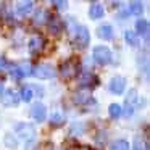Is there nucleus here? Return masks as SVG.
<instances>
[{
	"label": "nucleus",
	"mask_w": 150,
	"mask_h": 150,
	"mask_svg": "<svg viewBox=\"0 0 150 150\" xmlns=\"http://www.w3.org/2000/svg\"><path fill=\"white\" fill-rule=\"evenodd\" d=\"M79 73V63L76 60H68L60 66V76L63 79H73Z\"/></svg>",
	"instance_id": "1"
},
{
	"label": "nucleus",
	"mask_w": 150,
	"mask_h": 150,
	"mask_svg": "<svg viewBox=\"0 0 150 150\" xmlns=\"http://www.w3.org/2000/svg\"><path fill=\"white\" fill-rule=\"evenodd\" d=\"M16 134L24 139L26 142H31V140L36 139V129H34L33 124H28V123H20L16 126Z\"/></svg>",
	"instance_id": "2"
},
{
	"label": "nucleus",
	"mask_w": 150,
	"mask_h": 150,
	"mask_svg": "<svg viewBox=\"0 0 150 150\" xmlns=\"http://www.w3.org/2000/svg\"><path fill=\"white\" fill-rule=\"evenodd\" d=\"M94 60L98 63V65H108L111 62V52L108 47L98 45L94 49Z\"/></svg>",
	"instance_id": "3"
},
{
	"label": "nucleus",
	"mask_w": 150,
	"mask_h": 150,
	"mask_svg": "<svg viewBox=\"0 0 150 150\" xmlns=\"http://www.w3.org/2000/svg\"><path fill=\"white\" fill-rule=\"evenodd\" d=\"M89 40H91V36H89L87 28L79 26L78 31H76V36H74V44L79 47V49H84V47H87Z\"/></svg>",
	"instance_id": "4"
},
{
	"label": "nucleus",
	"mask_w": 150,
	"mask_h": 150,
	"mask_svg": "<svg viewBox=\"0 0 150 150\" xmlns=\"http://www.w3.org/2000/svg\"><path fill=\"white\" fill-rule=\"evenodd\" d=\"M31 74H34L39 79H52L53 76H55V69L50 65H39Z\"/></svg>",
	"instance_id": "5"
},
{
	"label": "nucleus",
	"mask_w": 150,
	"mask_h": 150,
	"mask_svg": "<svg viewBox=\"0 0 150 150\" xmlns=\"http://www.w3.org/2000/svg\"><path fill=\"white\" fill-rule=\"evenodd\" d=\"M108 87H110L111 94H116V95L123 94L124 87H126V79L121 78V76H115V78H111L110 86H108Z\"/></svg>",
	"instance_id": "6"
},
{
	"label": "nucleus",
	"mask_w": 150,
	"mask_h": 150,
	"mask_svg": "<svg viewBox=\"0 0 150 150\" xmlns=\"http://www.w3.org/2000/svg\"><path fill=\"white\" fill-rule=\"evenodd\" d=\"M0 100H2V103H4L5 107H16L18 102H20V97H18V94L13 91H5V92H2Z\"/></svg>",
	"instance_id": "7"
},
{
	"label": "nucleus",
	"mask_w": 150,
	"mask_h": 150,
	"mask_svg": "<svg viewBox=\"0 0 150 150\" xmlns=\"http://www.w3.org/2000/svg\"><path fill=\"white\" fill-rule=\"evenodd\" d=\"M31 115H33V118L37 121V123H42V121H45V116H47V110H45V105L44 103H34L33 108H31Z\"/></svg>",
	"instance_id": "8"
},
{
	"label": "nucleus",
	"mask_w": 150,
	"mask_h": 150,
	"mask_svg": "<svg viewBox=\"0 0 150 150\" xmlns=\"http://www.w3.org/2000/svg\"><path fill=\"white\" fill-rule=\"evenodd\" d=\"M31 73H33V68H31V65H28V63H21V65L11 68V76H15V78H18V79L24 78V76H29Z\"/></svg>",
	"instance_id": "9"
},
{
	"label": "nucleus",
	"mask_w": 150,
	"mask_h": 150,
	"mask_svg": "<svg viewBox=\"0 0 150 150\" xmlns=\"http://www.w3.org/2000/svg\"><path fill=\"white\" fill-rule=\"evenodd\" d=\"M44 39L40 36H34L33 39L29 40V52L33 53V55H37V53H40L42 52V49H44Z\"/></svg>",
	"instance_id": "10"
},
{
	"label": "nucleus",
	"mask_w": 150,
	"mask_h": 150,
	"mask_svg": "<svg viewBox=\"0 0 150 150\" xmlns=\"http://www.w3.org/2000/svg\"><path fill=\"white\" fill-rule=\"evenodd\" d=\"M31 10H33V0H18V4H16L18 15L26 16L28 13H31Z\"/></svg>",
	"instance_id": "11"
},
{
	"label": "nucleus",
	"mask_w": 150,
	"mask_h": 150,
	"mask_svg": "<svg viewBox=\"0 0 150 150\" xmlns=\"http://www.w3.org/2000/svg\"><path fill=\"white\" fill-rule=\"evenodd\" d=\"M105 13V8L102 4H94L91 7V10H89V16L92 18V20H98V18H102Z\"/></svg>",
	"instance_id": "12"
},
{
	"label": "nucleus",
	"mask_w": 150,
	"mask_h": 150,
	"mask_svg": "<svg viewBox=\"0 0 150 150\" xmlns=\"http://www.w3.org/2000/svg\"><path fill=\"white\" fill-rule=\"evenodd\" d=\"M49 28H50V33H53V34H60V31L63 29V23L60 21V18H57V16H50V18H49Z\"/></svg>",
	"instance_id": "13"
},
{
	"label": "nucleus",
	"mask_w": 150,
	"mask_h": 150,
	"mask_svg": "<svg viewBox=\"0 0 150 150\" xmlns=\"http://www.w3.org/2000/svg\"><path fill=\"white\" fill-rule=\"evenodd\" d=\"M97 34L100 39H105V40H110L111 37H113V29H111L110 24H103V26H100L97 29Z\"/></svg>",
	"instance_id": "14"
},
{
	"label": "nucleus",
	"mask_w": 150,
	"mask_h": 150,
	"mask_svg": "<svg viewBox=\"0 0 150 150\" xmlns=\"http://www.w3.org/2000/svg\"><path fill=\"white\" fill-rule=\"evenodd\" d=\"M142 11H144L142 0H131V2H129V13L139 16V15H142Z\"/></svg>",
	"instance_id": "15"
},
{
	"label": "nucleus",
	"mask_w": 150,
	"mask_h": 150,
	"mask_svg": "<svg viewBox=\"0 0 150 150\" xmlns=\"http://www.w3.org/2000/svg\"><path fill=\"white\" fill-rule=\"evenodd\" d=\"M97 84V78L91 73H86L84 76L81 78V86H86V87H94Z\"/></svg>",
	"instance_id": "16"
},
{
	"label": "nucleus",
	"mask_w": 150,
	"mask_h": 150,
	"mask_svg": "<svg viewBox=\"0 0 150 150\" xmlns=\"http://www.w3.org/2000/svg\"><path fill=\"white\" fill-rule=\"evenodd\" d=\"M50 124H53V126H62V124H65V115L62 111H53L52 116H50Z\"/></svg>",
	"instance_id": "17"
},
{
	"label": "nucleus",
	"mask_w": 150,
	"mask_h": 150,
	"mask_svg": "<svg viewBox=\"0 0 150 150\" xmlns=\"http://www.w3.org/2000/svg\"><path fill=\"white\" fill-rule=\"evenodd\" d=\"M136 29L139 34H142V36H149V21L147 20H139L136 23Z\"/></svg>",
	"instance_id": "18"
},
{
	"label": "nucleus",
	"mask_w": 150,
	"mask_h": 150,
	"mask_svg": "<svg viewBox=\"0 0 150 150\" xmlns=\"http://www.w3.org/2000/svg\"><path fill=\"white\" fill-rule=\"evenodd\" d=\"M108 113H110V116L113 118V120H116V118H120L121 115H123V108L118 103H111L110 107H108Z\"/></svg>",
	"instance_id": "19"
},
{
	"label": "nucleus",
	"mask_w": 150,
	"mask_h": 150,
	"mask_svg": "<svg viewBox=\"0 0 150 150\" xmlns=\"http://www.w3.org/2000/svg\"><path fill=\"white\" fill-rule=\"evenodd\" d=\"M110 150H129V144L123 139H118L110 144Z\"/></svg>",
	"instance_id": "20"
},
{
	"label": "nucleus",
	"mask_w": 150,
	"mask_h": 150,
	"mask_svg": "<svg viewBox=\"0 0 150 150\" xmlns=\"http://www.w3.org/2000/svg\"><path fill=\"white\" fill-rule=\"evenodd\" d=\"M124 39H126V42L129 44V45H132V47L139 45V39H137V36L132 33V31H126V33H124Z\"/></svg>",
	"instance_id": "21"
},
{
	"label": "nucleus",
	"mask_w": 150,
	"mask_h": 150,
	"mask_svg": "<svg viewBox=\"0 0 150 150\" xmlns=\"http://www.w3.org/2000/svg\"><path fill=\"white\" fill-rule=\"evenodd\" d=\"M132 149H134V150H149V142H147L145 139H140V137H137V139L134 140Z\"/></svg>",
	"instance_id": "22"
},
{
	"label": "nucleus",
	"mask_w": 150,
	"mask_h": 150,
	"mask_svg": "<svg viewBox=\"0 0 150 150\" xmlns=\"http://www.w3.org/2000/svg\"><path fill=\"white\" fill-rule=\"evenodd\" d=\"M31 98H33V89H31V87H23V91H21V95H20V100L29 102Z\"/></svg>",
	"instance_id": "23"
},
{
	"label": "nucleus",
	"mask_w": 150,
	"mask_h": 150,
	"mask_svg": "<svg viewBox=\"0 0 150 150\" xmlns=\"http://www.w3.org/2000/svg\"><path fill=\"white\" fill-rule=\"evenodd\" d=\"M89 98H91V94H87V92H79V94H76L74 102L76 103H86Z\"/></svg>",
	"instance_id": "24"
},
{
	"label": "nucleus",
	"mask_w": 150,
	"mask_h": 150,
	"mask_svg": "<svg viewBox=\"0 0 150 150\" xmlns=\"http://www.w3.org/2000/svg\"><path fill=\"white\" fill-rule=\"evenodd\" d=\"M52 2L55 4V7L58 10H66L68 8V0H52Z\"/></svg>",
	"instance_id": "25"
},
{
	"label": "nucleus",
	"mask_w": 150,
	"mask_h": 150,
	"mask_svg": "<svg viewBox=\"0 0 150 150\" xmlns=\"http://www.w3.org/2000/svg\"><path fill=\"white\" fill-rule=\"evenodd\" d=\"M44 21H45V11H37V15H36V18H34V23L36 24H42Z\"/></svg>",
	"instance_id": "26"
},
{
	"label": "nucleus",
	"mask_w": 150,
	"mask_h": 150,
	"mask_svg": "<svg viewBox=\"0 0 150 150\" xmlns=\"http://www.w3.org/2000/svg\"><path fill=\"white\" fill-rule=\"evenodd\" d=\"M5 144H7L10 149H15V147H16V139H11V136H7L5 137Z\"/></svg>",
	"instance_id": "27"
},
{
	"label": "nucleus",
	"mask_w": 150,
	"mask_h": 150,
	"mask_svg": "<svg viewBox=\"0 0 150 150\" xmlns=\"http://www.w3.org/2000/svg\"><path fill=\"white\" fill-rule=\"evenodd\" d=\"M5 66H7V62H5L4 58H0V69H4Z\"/></svg>",
	"instance_id": "28"
},
{
	"label": "nucleus",
	"mask_w": 150,
	"mask_h": 150,
	"mask_svg": "<svg viewBox=\"0 0 150 150\" xmlns=\"http://www.w3.org/2000/svg\"><path fill=\"white\" fill-rule=\"evenodd\" d=\"M71 150H89L87 147H76V149H71Z\"/></svg>",
	"instance_id": "29"
},
{
	"label": "nucleus",
	"mask_w": 150,
	"mask_h": 150,
	"mask_svg": "<svg viewBox=\"0 0 150 150\" xmlns=\"http://www.w3.org/2000/svg\"><path fill=\"white\" fill-rule=\"evenodd\" d=\"M4 92V86H2V82H0V94Z\"/></svg>",
	"instance_id": "30"
}]
</instances>
